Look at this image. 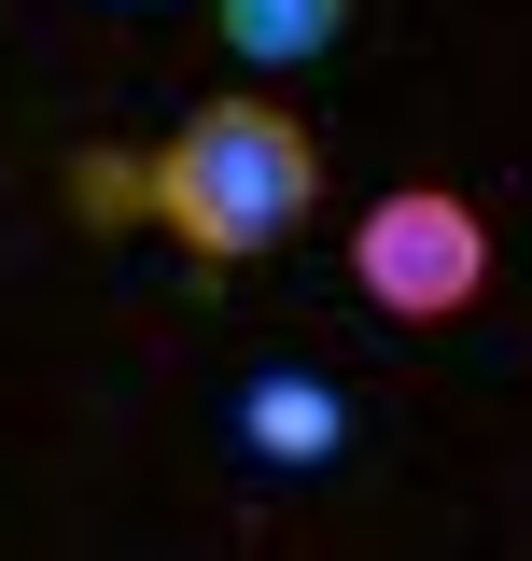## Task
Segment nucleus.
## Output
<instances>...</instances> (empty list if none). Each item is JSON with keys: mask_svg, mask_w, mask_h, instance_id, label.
I'll list each match as a JSON object with an SVG mask.
<instances>
[{"mask_svg": "<svg viewBox=\"0 0 532 561\" xmlns=\"http://www.w3.org/2000/svg\"><path fill=\"white\" fill-rule=\"evenodd\" d=\"M350 295L379 323H463L490 295V210L449 197V183H393L350 225Z\"/></svg>", "mask_w": 532, "mask_h": 561, "instance_id": "f03ea898", "label": "nucleus"}, {"mask_svg": "<svg viewBox=\"0 0 532 561\" xmlns=\"http://www.w3.org/2000/svg\"><path fill=\"white\" fill-rule=\"evenodd\" d=\"M336 28H350V0H210V43L239 70H309L336 57Z\"/></svg>", "mask_w": 532, "mask_h": 561, "instance_id": "7ed1b4c3", "label": "nucleus"}, {"mask_svg": "<svg viewBox=\"0 0 532 561\" xmlns=\"http://www.w3.org/2000/svg\"><path fill=\"white\" fill-rule=\"evenodd\" d=\"M239 435H253V449H280V463H323V449H336V408H323V393H253V408H239Z\"/></svg>", "mask_w": 532, "mask_h": 561, "instance_id": "20e7f679", "label": "nucleus"}, {"mask_svg": "<svg viewBox=\"0 0 532 561\" xmlns=\"http://www.w3.org/2000/svg\"><path fill=\"white\" fill-rule=\"evenodd\" d=\"M140 210L197 253V267H253V253H280L309 210H323V140L294 127L280 99H197L183 127L140 154Z\"/></svg>", "mask_w": 532, "mask_h": 561, "instance_id": "f257e3e1", "label": "nucleus"}]
</instances>
